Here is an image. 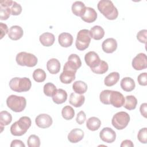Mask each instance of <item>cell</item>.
<instances>
[{"label":"cell","instance_id":"obj_23","mask_svg":"<svg viewBox=\"0 0 147 147\" xmlns=\"http://www.w3.org/2000/svg\"><path fill=\"white\" fill-rule=\"evenodd\" d=\"M39 40L43 46L50 47L53 44L55 41V37L52 33L45 32L40 36Z\"/></svg>","mask_w":147,"mask_h":147},{"label":"cell","instance_id":"obj_2","mask_svg":"<svg viewBox=\"0 0 147 147\" xmlns=\"http://www.w3.org/2000/svg\"><path fill=\"white\" fill-rule=\"evenodd\" d=\"M31 119L29 117L24 116L15 122L10 127V132L15 136H21L26 133L31 126Z\"/></svg>","mask_w":147,"mask_h":147},{"label":"cell","instance_id":"obj_33","mask_svg":"<svg viewBox=\"0 0 147 147\" xmlns=\"http://www.w3.org/2000/svg\"><path fill=\"white\" fill-rule=\"evenodd\" d=\"M109 69V65L107 63L101 60L100 63L95 68L91 69V71L96 74H103L106 73Z\"/></svg>","mask_w":147,"mask_h":147},{"label":"cell","instance_id":"obj_40","mask_svg":"<svg viewBox=\"0 0 147 147\" xmlns=\"http://www.w3.org/2000/svg\"><path fill=\"white\" fill-rule=\"evenodd\" d=\"M10 8H11V14L13 16H18L20 14L22 11L21 6L15 1H13V4Z\"/></svg>","mask_w":147,"mask_h":147},{"label":"cell","instance_id":"obj_42","mask_svg":"<svg viewBox=\"0 0 147 147\" xmlns=\"http://www.w3.org/2000/svg\"><path fill=\"white\" fill-rule=\"evenodd\" d=\"M138 82L140 85L145 86L147 85V74L144 72L140 74L137 78Z\"/></svg>","mask_w":147,"mask_h":147},{"label":"cell","instance_id":"obj_3","mask_svg":"<svg viewBox=\"0 0 147 147\" xmlns=\"http://www.w3.org/2000/svg\"><path fill=\"white\" fill-rule=\"evenodd\" d=\"M32 86V82L28 78H12L9 82V87L14 91L21 92L29 91Z\"/></svg>","mask_w":147,"mask_h":147},{"label":"cell","instance_id":"obj_31","mask_svg":"<svg viewBox=\"0 0 147 147\" xmlns=\"http://www.w3.org/2000/svg\"><path fill=\"white\" fill-rule=\"evenodd\" d=\"M72 89L75 93L78 94H83L87 91V85L83 81L78 80L73 83Z\"/></svg>","mask_w":147,"mask_h":147},{"label":"cell","instance_id":"obj_8","mask_svg":"<svg viewBox=\"0 0 147 147\" xmlns=\"http://www.w3.org/2000/svg\"><path fill=\"white\" fill-rule=\"evenodd\" d=\"M132 67L136 70L140 71L147 67L146 56L145 53H140L132 60Z\"/></svg>","mask_w":147,"mask_h":147},{"label":"cell","instance_id":"obj_25","mask_svg":"<svg viewBox=\"0 0 147 147\" xmlns=\"http://www.w3.org/2000/svg\"><path fill=\"white\" fill-rule=\"evenodd\" d=\"M135 86V82L131 78L125 77L121 81V87L125 91L130 92L134 89Z\"/></svg>","mask_w":147,"mask_h":147},{"label":"cell","instance_id":"obj_22","mask_svg":"<svg viewBox=\"0 0 147 147\" xmlns=\"http://www.w3.org/2000/svg\"><path fill=\"white\" fill-rule=\"evenodd\" d=\"M53 101L56 104H61L64 103L67 99V92L61 89H57L52 96Z\"/></svg>","mask_w":147,"mask_h":147},{"label":"cell","instance_id":"obj_46","mask_svg":"<svg viewBox=\"0 0 147 147\" xmlns=\"http://www.w3.org/2000/svg\"><path fill=\"white\" fill-rule=\"evenodd\" d=\"M140 113L142 115H143L145 118H146V110H147V104L146 103H144L141 105L140 108Z\"/></svg>","mask_w":147,"mask_h":147},{"label":"cell","instance_id":"obj_6","mask_svg":"<svg viewBox=\"0 0 147 147\" xmlns=\"http://www.w3.org/2000/svg\"><path fill=\"white\" fill-rule=\"evenodd\" d=\"M91 36L90 30L88 29H82L77 34L75 41L76 48L79 51H84L87 49L91 42Z\"/></svg>","mask_w":147,"mask_h":147},{"label":"cell","instance_id":"obj_17","mask_svg":"<svg viewBox=\"0 0 147 147\" xmlns=\"http://www.w3.org/2000/svg\"><path fill=\"white\" fill-rule=\"evenodd\" d=\"M84 137L83 131L79 128L72 129L68 134V140L70 142L77 143Z\"/></svg>","mask_w":147,"mask_h":147},{"label":"cell","instance_id":"obj_27","mask_svg":"<svg viewBox=\"0 0 147 147\" xmlns=\"http://www.w3.org/2000/svg\"><path fill=\"white\" fill-rule=\"evenodd\" d=\"M86 6L82 1H76L72 5V11L76 16L81 17L84 13Z\"/></svg>","mask_w":147,"mask_h":147},{"label":"cell","instance_id":"obj_16","mask_svg":"<svg viewBox=\"0 0 147 147\" xmlns=\"http://www.w3.org/2000/svg\"><path fill=\"white\" fill-rule=\"evenodd\" d=\"M103 51L107 53L114 52L117 48V42L113 38H109L103 41L102 44Z\"/></svg>","mask_w":147,"mask_h":147},{"label":"cell","instance_id":"obj_11","mask_svg":"<svg viewBox=\"0 0 147 147\" xmlns=\"http://www.w3.org/2000/svg\"><path fill=\"white\" fill-rule=\"evenodd\" d=\"M82 65V61L79 56L76 54H71L68 58V61L65 63L64 67L77 71Z\"/></svg>","mask_w":147,"mask_h":147},{"label":"cell","instance_id":"obj_47","mask_svg":"<svg viewBox=\"0 0 147 147\" xmlns=\"http://www.w3.org/2000/svg\"><path fill=\"white\" fill-rule=\"evenodd\" d=\"M125 146L133 147L134 146V144H133L131 141L129 140H125L123 141L121 144V147H125Z\"/></svg>","mask_w":147,"mask_h":147},{"label":"cell","instance_id":"obj_19","mask_svg":"<svg viewBox=\"0 0 147 147\" xmlns=\"http://www.w3.org/2000/svg\"><path fill=\"white\" fill-rule=\"evenodd\" d=\"M9 37L13 40H18L20 39L24 34L22 28L18 25H14L10 28L8 32Z\"/></svg>","mask_w":147,"mask_h":147},{"label":"cell","instance_id":"obj_15","mask_svg":"<svg viewBox=\"0 0 147 147\" xmlns=\"http://www.w3.org/2000/svg\"><path fill=\"white\" fill-rule=\"evenodd\" d=\"M76 71L67 68H63V71L60 75V80L61 83L64 84H69L75 79V74Z\"/></svg>","mask_w":147,"mask_h":147},{"label":"cell","instance_id":"obj_32","mask_svg":"<svg viewBox=\"0 0 147 147\" xmlns=\"http://www.w3.org/2000/svg\"><path fill=\"white\" fill-rule=\"evenodd\" d=\"M137 104V100L133 95H127L125 98V103L123 106L129 110H132L136 109Z\"/></svg>","mask_w":147,"mask_h":147},{"label":"cell","instance_id":"obj_1","mask_svg":"<svg viewBox=\"0 0 147 147\" xmlns=\"http://www.w3.org/2000/svg\"><path fill=\"white\" fill-rule=\"evenodd\" d=\"M99 11L108 20H115L118 16V11L111 1L101 0L98 5Z\"/></svg>","mask_w":147,"mask_h":147},{"label":"cell","instance_id":"obj_18","mask_svg":"<svg viewBox=\"0 0 147 147\" xmlns=\"http://www.w3.org/2000/svg\"><path fill=\"white\" fill-rule=\"evenodd\" d=\"M82 20L87 23L94 22L97 18V13L95 9L90 7H86L84 14L80 17Z\"/></svg>","mask_w":147,"mask_h":147},{"label":"cell","instance_id":"obj_28","mask_svg":"<svg viewBox=\"0 0 147 147\" xmlns=\"http://www.w3.org/2000/svg\"><path fill=\"white\" fill-rule=\"evenodd\" d=\"M119 74L117 72H113L109 74L104 80L105 84L108 87L113 86L115 84L119 79Z\"/></svg>","mask_w":147,"mask_h":147},{"label":"cell","instance_id":"obj_35","mask_svg":"<svg viewBox=\"0 0 147 147\" xmlns=\"http://www.w3.org/2000/svg\"><path fill=\"white\" fill-rule=\"evenodd\" d=\"M46 73L41 68L35 69L33 73V78L37 82H44L46 79Z\"/></svg>","mask_w":147,"mask_h":147},{"label":"cell","instance_id":"obj_36","mask_svg":"<svg viewBox=\"0 0 147 147\" xmlns=\"http://www.w3.org/2000/svg\"><path fill=\"white\" fill-rule=\"evenodd\" d=\"M57 90L56 86L52 83H47L44 86V93L47 96H52L54 93Z\"/></svg>","mask_w":147,"mask_h":147},{"label":"cell","instance_id":"obj_21","mask_svg":"<svg viewBox=\"0 0 147 147\" xmlns=\"http://www.w3.org/2000/svg\"><path fill=\"white\" fill-rule=\"evenodd\" d=\"M85 100V97L82 94H78L75 92L71 94L69 102L75 107H79L83 105Z\"/></svg>","mask_w":147,"mask_h":147},{"label":"cell","instance_id":"obj_4","mask_svg":"<svg viewBox=\"0 0 147 147\" xmlns=\"http://www.w3.org/2000/svg\"><path fill=\"white\" fill-rule=\"evenodd\" d=\"M6 105L12 111L19 113L25 109L26 105V100L23 96L11 95L6 99Z\"/></svg>","mask_w":147,"mask_h":147},{"label":"cell","instance_id":"obj_5","mask_svg":"<svg viewBox=\"0 0 147 147\" xmlns=\"http://www.w3.org/2000/svg\"><path fill=\"white\" fill-rule=\"evenodd\" d=\"M16 60L18 65L28 67H34L38 61L37 58L35 55L26 52L18 53L16 56Z\"/></svg>","mask_w":147,"mask_h":147},{"label":"cell","instance_id":"obj_10","mask_svg":"<svg viewBox=\"0 0 147 147\" xmlns=\"http://www.w3.org/2000/svg\"><path fill=\"white\" fill-rule=\"evenodd\" d=\"M109 101L114 107L119 108L123 106L125 103V98L121 92L111 90Z\"/></svg>","mask_w":147,"mask_h":147},{"label":"cell","instance_id":"obj_20","mask_svg":"<svg viewBox=\"0 0 147 147\" xmlns=\"http://www.w3.org/2000/svg\"><path fill=\"white\" fill-rule=\"evenodd\" d=\"M58 41L61 47L67 48L72 44L73 37L70 33L64 32L60 34L58 37Z\"/></svg>","mask_w":147,"mask_h":147},{"label":"cell","instance_id":"obj_41","mask_svg":"<svg viewBox=\"0 0 147 147\" xmlns=\"http://www.w3.org/2000/svg\"><path fill=\"white\" fill-rule=\"evenodd\" d=\"M146 36H147V30L146 29H142L139 31L137 34V38L140 42L144 43L146 44Z\"/></svg>","mask_w":147,"mask_h":147},{"label":"cell","instance_id":"obj_7","mask_svg":"<svg viewBox=\"0 0 147 147\" xmlns=\"http://www.w3.org/2000/svg\"><path fill=\"white\" fill-rule=\"evenodd\" d=\"M129 121V115L126 112L119 111L113 115L111 123L115 129L122 130L127 126Z\"/></svg>","mask_w":147,"mask_h":147},{"label":"cell","instance_id":"obj_43","mask_svg":"<svg viewBox=\"0 0 147 147\" xmlns=\"http://www.w3.org/2000/svg\"><path fill=\"white\" fill-rule=\"evenodd\" d=\"M86 119V115L84 112L83 111H79L78 113L76 116V122L79 125H82L85 122Z\"/></svg>","mask_w":147,"mask_h":147},{"label":"cell","instance_id":"obj_39","mask_svg":"<svg viewBox=\"0 0 147 147\" xmlns=\"http://www.w3.org/2000/svg\"><path fill=\"white\" fill-rule=\"evenodd\" d=\"M137 138L139 141L143 144H146L147 142V129L144 127L141 129L137 134Z\"/></svg>","mask_w":147,"mask_h":147},{"label":"cell","instance_id":"obj_37","mask_svg":"<svg viewBox=\"0 0 147 147\" xmlns=\"http://www.w3.org/2000/svg\"><path fill=\"white\" fill-rule=\"evenodd\" d=\"M27 144L29 147H39L40 146V140L37 136L32 134L29 137Z\"/></svg>","mask_w":147,"mask_h":147},{"label":"cell","instance_id":"obj_14","mask_svg":"<svg viewBox=\"0 0 147 147\" xmlns=\"http://www.w3.org/2000/svg\"><path fill=\"white\" fill-rule=\"evenodd\" d=\"M84 60L86 64L91 68V69L96 67L100 62L98 55L94 51H90L87 53L84 56Z\"/></svg>","mask_w":147,"mask_h":147},{"label":"cell","instance_id":"obj_24","mask_svg":"<svg viewBox=\"0 0 147 147\" xmlns=\"http://www.w3.org/2000/svg\"><path fill=\"white\" fill-rule=\"evenodd\" d=\"M47 68L48 71L52 74H57L60 69V61L55 58L51 59L47 61Z\"/></svg>","mask_w":147,"mask_h":147},{"label":"cell","instance_id":"obj_13","mask_svg":"<svg viewBox=\"0 0 147 147\" xmlns=\"http://www.w3.org/2000/svg\"><path fill=\"white\" fill-rule=\"evenodd\" d=\"M52 117L47 114H41L36 117L35 122L40 128L45 129L50 127L52 124Z\"/></svg>","mask_w":147,"mask_h":147},{"label":"cell","instance_id":"obj_44","mask_svg":"<svg viewBox=\"0 0 147 147\" xmlns=\"http://www.w3.org/2000/svg\"><path fill=\"white\" fill-rule=\"evenodd\" d=\"M0 29H1V39H2L4 36L8 33L9 30L7 26L2 22H0Z\"/></svg>","mask_w":147,"mask_h":147},{"label":"cell","instance_id":"obj_30","mask_svg":"<svg viewBox=\"0 0 147 147\" xmlns=\"http://www.w3.org/2000/svg\"><path fill=\"white\" fill-rule=\"evenodd\" d=\"M12 121V116L7 111H2L0 113V125L1 132L3 129V126L8 125Z\"/></svg>","mask_w":147,"mask_h":147},{"label":"cell","instance_id":"obj_12","mask_svg":"<svg viewBox=\"0 0 147 147\" xmlns=\"http://www.w3.org/2000/svg\"><path fill=\"white\" fill-rule=\"evenodd\" d=\"M99 137L103 141L107 143H112L115 140L116 133L111 128L106 127L100 131Z\"/></svg>","mask_w":147,"mask_h":147},{"label":"cell","instance_id":"obj_9","mask_svg":"<svg viewBox=\"0 0 147 147\" xmlns=\"http://www.w3.org/2000/svg\"><path fill=\"white\" fill-rule=\"evenodd\" d=\"M13 1L11 0H2L0 2V19L6 20L11 14V6Z\"/></svg>","mask_w":147,"mask_h":147},{"label":"cell","instance_id":"obj_29","mask_svg":"<svg viewBox=\"0 0 147 147\" xmlns=\"http://www.w3.org/2000/svg\"><path fill=\"white\" fill-rule=\"evenodd\" d=\"M101 125V121L100 119L95 117L89 118L86 122V126L88 129L91 131L97 130Z\"/></svg>","mask_w":147,"mask_h":147},{"label":"cell","instance_id":"obj_45","mask_svg":"<svg viewBox=\"0 0 147 147\" xmlns=\"http://www.w3.org/2000/svg\"><path fill=\"white\" fill-rule=\"evenodd\" d=\"M11 147H25V145L23 143V142L19 140H14L11 141V143L10 144Z\"/></svg>","mask_w":147,"mask_h":147},{"label":"cell","instance_id":"obj_26","mask_svg":"<svg viewBox=\"0 0 147 147\" xmlns=\"http://www.w3.org/2000/svg\"><path fill=\"white\" fill-rule=\"evenodd\" d=\"M91 37L95 40L102 39L105 35V30L100 26L95 25L91 28L90 30Z\"/></svg>","mask_w":147,"mask_h":147},{"label":"cell","instance_id":"obj_38","mask_svg":"<svg viewBox=\"0 0 147 147\" xmlns=\"http://www.w3.org/2000/svg\"><path fill=\"white\" fill-rule=\"evenodd\" d=\"M111 90H105L102 91L99 95V98L100 102L105 105H110L109 98Z\"/></svg>","mask_w":147,"mask_h":147},{"label":"cell","instance_id":"obj_34","mask_svg":"<svg viewBox=\"0 0 147 147\" xmlns=\"http://www.w3.org/2000/svg\"><path fill=\"white\" fill-rule=\"evenodd\" d=\"M61 115L65 119L70 120L74 118L75 115V111L71 106H65L61 110Z\"/></svg>","mask_w":147,"mask_h":147}]
</instances>
